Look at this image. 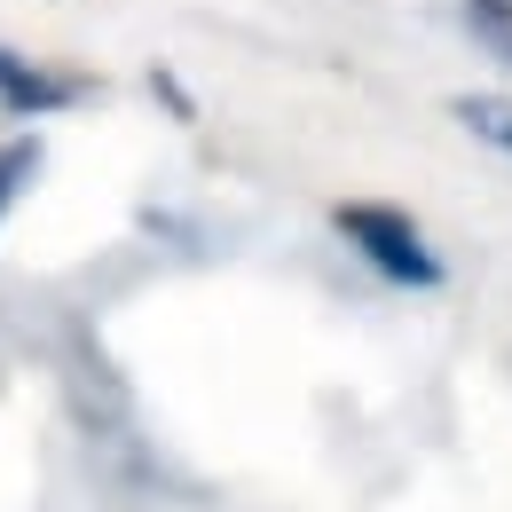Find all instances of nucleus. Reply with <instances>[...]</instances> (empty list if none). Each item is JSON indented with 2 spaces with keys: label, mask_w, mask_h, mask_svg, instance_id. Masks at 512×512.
Instances as JSON below:
<instances>
[{
  "label": "nucleus",
  "mask_w": 512,
  "mask_h": 512,
  "mask_svg": "<svg viewBox=\"0 0 512 512\" xmlns=\"http://www.w3.org/2000/svg\"><path fill=\"white\" fill-rule=\"evenodd\" d=\"M331 229L355 245V260H371V276H386L394 292H442L449 284V268L426 245V229L402 205H386V197H339L331 205Z\"/></svg>",
  "instance_id": "obj_1"
},
{
  "label": "nucleus",
  "mask_w": 512,
  "mask_h": 512,
  "mask_svg": "<svg viewBox=\"0 0 512 512\" xmlns=\"http://www.w3.org/2000/svg\"><path fill=\"white\" fill-rule=\"evenodd\" d=\"M71 103H79V79L32 64V56H16V48H0V111H16V119H48V111H71Z\"/></svg>",
  "instance_id": "obj_2"
},
{
  "label": "nucleus",
  "mask_w": 512,
  "mask_h": 512,
  "mask_svg": "<svg viewBox=\"0 0 512 512\" xmlns=\"http://www.w3.org/2000/svg\"><path fill=\"white\" fill-rule=\"evenodd\" d=\"M449 111H457V127H473L489 150H505V158H512V103H497V95H457Z\"/></svg>",
  "instance_id": "obj_3"
},
{
  "label": "nucleus",
  "mask_w": 512,
  "mask_h": 512,
  "mask_svg": "<svg viewBox=\"0 0 512 512\" xmlns=\"http://www.w3.org/2000/svg\"><path fill=\"white\" fill-rule=\"evenodd\" d=\"M465 24H473V40H481L489 56L512 64V0H465Z\"/></svg>",
  "instance_id": "obj_4"
},
{
  "label": "nucleus",
  "mask_w": 512,
  "mask_h": 512,
  "mask_svg": "<svg viewBox=\"0 0 512 512\" xmlns=\"http://www.w3.org/2000/svg\"><path fill=\"white\" fill-rule=\"evenodd\" d=\"M40 174V142L24 134V142H0V221H8V205L24 197V182Z\"/></svg>",
  "instance_id": "obj_5"
}]
</instances>
